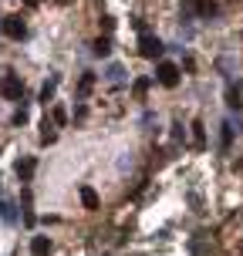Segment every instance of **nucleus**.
<instances>
[{
    "label": "nucleus",
    "instance_id": "obj_14",
    "mask_svg": "<svg viewBox=\"0 0 243 256\" xmlns=\"http://www.w3.org/2000/svg\"><path fill=\"white\" fill-rule=\"evenodd\" d=\"M91 84H95V74H85V78H81V84H78V88H81V94H88Z\"/></svg>",
    "mask_w": 243,
    "mask_h": 256
},
{
    "label": "nucleus",
    "instance_id": "obj_12",
    "mask_svg": "<svg viewBox=\"0 0 243 256\" xmlns=\"http://www.w3.org/2000/svg\"><path fill=\"white\" fill-rule=\"evenodd\" d=\"M11 209H14L11 202H0V219H4V222H11V226H14V222H17V216H14Z\"/></svg>",
    "mask_w": 243,
    "mask_h": 256
},
{
    "label": "nucleus",
    "instance_id": "obj_1",
    "mask_svg": "<svg viewBox=\"0 0 243 256\" xmlns=\"http://www.w3.org/2000/svg\"><path fill=\"white\" fill-rule=\"evenodd\" d=\"M162 51H166V44L155 38V34H142V38H139V54H142V58L159 61V58H162Z\"/></svg>",
    "mask_w": 243,
    "mask_h": 256
},
{
    "label": "nucleus",
    "instance_id": "obj_10",
    "mask_svg": "<svg viewBox=\"0 0 243 256\" xmlns=\"http://www.w3.org/2000/svg\"><path fill=\"white\" fill-rule=\"evenodd\" d=\"M230 145H233V125L226 122L223 132H219V148H223V152H230Z\"/></svg>",
    "mask_w": 243,
    "mask_h": 256
},
{
    "label": "nucleus",
    "instance_id": "obj_19",
    "mask_svg": "<svg viewBox=\"0 0 243 256\" xmlns=\"http://www.w3.org/2000/svg\"><path fill=\"white\" fill-rule=\"evenodd\" d=\"M145 88H149V81H145V78H139V81H135V94H142Z\"/></svg>",
    "mask_w": 243,
    "mask_h": 256
},
{
    "label": "nucleus",
    "instance_id": "obj_2",
    "mask_svg": "<svg viewBox=\"0 0 243 256\" xmlns=\"http://www.w3.org/2000/svg\"><path fill=\"white\" fill-rule=\"evenodd\" d=\"M155 81L162 84V88H176L179 84V68L172 61H159V68H155Z\"/></svg>",
    "mask_w": 243,
    "mask_h": 256
},
{
    "label": "nucleus",
    "instance_id": "obj_7",
    "mask_svg": "<svg viewBox=\"0 0 243 256\" xmlns=\"http://www.w3.org/2000/svg\"><path fill=\"white\" fill-rule=\"evenodd\" d=\"M81 202H85V209H98V192L91 186H81Z\"/></svg>",
    "mask_w": 243,
    "mask_h": 256
},
{
    "label": "nucleus",
    "instance_id": "obj_6",
    "mask_svg": "<svg viewBox=\"0 0 243 256\" xmlns=\"http://www.w3.org/2000/svg\"><path fill=\"white\" fill-rule=\"evenodd\" d=\"M17 176H21V182H27L31 179V176H34V168H38V162H34V158H21V162H17Z\"/></svg>",
    "mask_w": 243,
    "mask_h": 256
},
{
    "label": "nucleus",
    "instance_id": "obj_9",
    "mask_svg": "<svg viewBox=\"0 0 243 256\" xmlns=\"http://www.w3.org/2000/svg\"><path fill=\"white\" fill-rule=\"evenodd\" d=\"M196 14L199 17H216V4L213 0H196Z\"/></svg>",
    "mask_w": 243,
    "mask_h": 256
},
{
    "label": "nucleus",
    "instance_id": "obj_11",
    "mask_svg": "<svg viewBox=\"0 0 243 256\" xmlns=\"http://www.w3.org/2000/svg\"><path fill=\"white\" fill-rule=\"evenodd\" d=\"M91 51L98 54V58H108V54H112V40H108V38H98L95 44H91Z\"/></svg>",
    "mask_w": 243,
    "mask_h": 256
},
{
    "label": "nucleus",
    "instance_id": "obj_5",
    "mask_svg": "<svg viewBox=\"0 0 243 256\" xmlns=\"http://www.w3.org/2000/svg\"><path fill=\"white\" fill-rule=\"evenodd\" d=\"M51 240H48V236H34V240H31V256H51Z\"/></svg>",
    "mask_w": 243,
    "mask_h": 256
},
{
    "label": "nucleus",
    "instance_id": "obj_15",
    "mask_svg": "<svg viewBox=\"0 0 243 256\" xmlns=\"http://www.w3.org/2000/svg\"><path fill=\"white\" fill-rule=\"evenodd\" d=\"M24 122H27V108H24V104H21V108L14 112V125H24Z\"/></svg>",
    "mask_w": 243,
    "mask_h": 256
},
{
    "label": "nucleus",
    "instance_id": "obj_4",
    "mask_svg": "<svg viewBox=\"0 0 243 256\" xmlns=\"http://www.w3.org/2000/svg\"><path fill=\"white\" fill-rule=\"evenodd\" d=\"M0 91H4L7 98H21V91H24V84L17 81V74H7L4 81H0Z\"/></svg>",
    "mask_w": 243,
    "mask_h": 256
},
{
    "label": "nucleus",
    "instance_id": "obj_17",
    "mask_svg": "<svg viewBox=\"0 0 243 256\" xmlns=\"http://www.w3.org/2000/svg\"><path fill=\"white\" fill-rule=\"evenodd\" d=\"M192 128H196V145L203 148V142H206V138H203V125H192Z\"/></svg>",
    "mask_w": 243,
    "mask_h": 256
},
{
    "label": "nucleus",
    "instance_id": "obj_8",
    "mask_svg": "<svg viewBox=\"0 0 243 256\" xmlns=\"http://www.w3.org/2000/svg\"><path fill=\"white\" fill-rule=\"evenodd\" d=\"M54 88H58V74H51L48 81H44V88H41V102H44V104L54 98Z\"/></svg>",
    "mask_w": 243,
    "mask_h": 256
},
{
    "label": "nucleus",
    "instance_id": "obj_13",
    "mask_svg": "<svg viewBox=\"0 0 243 256\" xmlns=\"http://www.w3.org/2000/svg\"><path fill=\"white\" fill-rule=\"evenodd\" d=\"M122 74H125V71H122L118 64H112V68H108V81H112V84H122Z\"/></svg>",
    "mask_w": 243,
    "mask_h": 256
},
{
    "label": "nucleus",
    "instance_id": "obj_16",
    "mask_svg": "<svg viewBox=\"0 0 243 256\" xmlns=\"http://www.w3.org/2000/svg\"><path fill=\"white\" fill-rule=\"evenodd\" d=\"M54 122H58V125H64V122H68V115H64V108H54Z\"/></svg>",
    "mask_w": 243,
    "mask_h": 256
},
{
    "label": "nucleus",
    "instance_id": "obj_3",
    "mask_svg": "<svg viewBox=\"0 0 243 256\" xmlns=\"http://www.w3.org/2000/svg\"><path fill=\"white\" fill-rule=\"evenodd\" d=\"M0 30L7 34L11 40H24L27 38V24L21 14H14V17H4V24H0Z\"/></svg>",
    "mask_w": 243,
    "mask_h": 256
},
{
    "label": "nucleus",
    "instance_id": "obj_18",
    "mask_svg": "<svg viewBox=\"0 0 243 256\" xmlns=\"http://www.w3.org/2000/svg\"><path fill=\"white\" fill-rule=\"evenodd\" d=\"M112 27H115V20H112V17H102V30H105V34H108Z\"/></svg>",
    "mask_w": 243,
    "mask_h": 256
}]
</instances>
